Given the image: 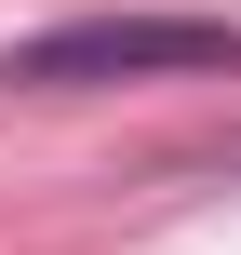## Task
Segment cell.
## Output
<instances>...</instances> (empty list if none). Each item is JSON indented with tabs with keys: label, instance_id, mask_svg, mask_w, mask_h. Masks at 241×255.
Here are the masks:
<instances>
[{
	"label": "cell",
	"instance_id": "6da1fadb",
	"mask_svg": "<svg viewBox=\"0 0 241 255\" xmlns=\"http://www.w3.org/2000/svg\"><path fill=\"white\" fill-rule=\"evenodd\" d=\"M201 67H241L228 13H67L40 40L0 54L13 94H107V81H201Z\"/></svg>",
	"mask_w": 241,
	"mask_h": 255
}]
</instances>
